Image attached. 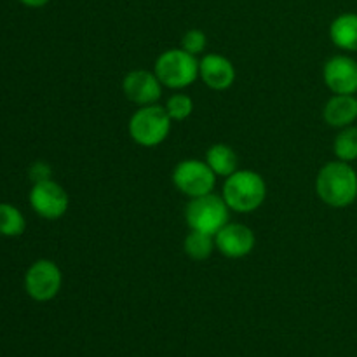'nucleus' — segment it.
I'll list each match as a JSON object with an SVG mask.
<instances>
[{
  "label": "nucleus",
  "instance_id": "nucleus-22",
  "mask_svg": "<svg viewBox=\"0 0 357 357\" xmlns=\"http://www.w3.org/2000/svg\"><path fill=\"white\" fill-rule=\"evenodd\" d=\"M20 2L23 3V6H26V7H33V9H38V7L47 6L51 0H20Z\"/></svg>",
  "mask_w": 357,
  "mask_h": 357
},
{
  "label": "nucleus",
  "instance_id": "nucleus-13",
  "mask_svg": "<svg viewBox=\"0 0 357 357\" xmlns=\"http://www.w3.org/2000/svg\"><path fill=\"white\" fill-rule=\"evenodd\" d=\"M323 117L331 128L344 129L352 126L357 119V96L354 94H335L326 101Z\"/></svg>",
  "mask_w": 357,
  "mask_h": 357
},
{
  "label": "nucleus",
  "instance_id": "nucleus-8",
  "mask_svg": "<svg viewBox=\"0 0 357 357\" xmlns=\"http://www.w3.org/2000/svg\"><path fill=\"white\" fill-rule=\"evenodd\" d=\"M30 204L42 218L59 220L68 211L70 199L61 185L54 180H45L33 185L30 192Z\"/></svg>",
  "mask_w": 357,
  "mask_h": 357
},
{
  "label": "nucleus",
  "instance_id": "nucleus-15",
  "mask_svg": "<svg viewBox=\"0 0 357 357\" xmlns=\"http://www.w3.org/2000/svg\"><path fill=\"white\" fill-rule=\"evenodd\" d=\"M206 162L211 167L213 173L216 176H230L237 171V164H239V157H237L236 150L225 143H216V145L209 146L206 152Z\"/></svg>",
  "mask_w": 357,
  "mask_h": 357
},
{
  "label": "nucleus",
  "instance_id": "nucleus-10",
  "mask_svg": "<svg viewBox=\"0 0 357 357\" xmlns=\"http://www.w3.org/2000/svg\"><path fill=\"white\" fill-rule=\"evenodd\" d=\"M162 82L155 72L150 70H132L122 80V91L126 98L139 107L155 105L162 94Z\"/></svg>",
  "mask_w": 357,
  "mask_h": 357
},
{
  "label": "nucleus",
  "instance_id": "nucleus-17",
  "mask_svg": "<svg viewBox=\"0 0 357 357\" xmlns=\"http://www.w3.org/2000/svg\"><path fill=\"white\" fill-rule=\"evenodd\" d=\"M335 155L338 160L344 162H354L357 160V128L356 126H347L340 129L333 142Z\"/></svg>",
  "mask_w": 357,
  "mask_h": 357
},
{
  "label": "nucleus",
  "instance_id": "nucleus-11",
  "mask_svg": "<svg viewBox=\"0 0 357 357\" xmlns=\"http://www.w3.org/2000/svg\"><path fill=\"white\" fill-rule=\"evenodd\" d=\"M216 250L227 258H244L255 250V234L243 223H227L215 234Z\"/></svg>",
  "mask_w": 357,
  "mask_h": 357
},
{
  "label": "nucleus",
  "instance_id": "nucleus-2",
  "mask_svg": "<svg viewBox=\"0 0 357 357\" xmlns=\"http://www.w3.org/2000/svg\"><path fill=\"white\" fill-rule=\"evenodd\" d=\"M223 201L236 213H253L267 197V185L261 174L250 169H237L227 176L222 192Z\"/></svg>",
  "mask_w": 357,
  "mask_h": 357
},
{
  "label": "nucleus",
  "instance_id": "nucleus-19",
  "mask_svg": "<svg viewBox=\"0 0 357 357\" xmlns=\"http://www.w3.org/2000/svg\"><path fill=\"white\" fill-rule=\"evenodd\" d=\"M164 108H166L171 121L181 122V121H187V119L192 115V112H194V101H192V98L188 96V94L178 93L167 98L166 107Z\"/></svg>",
  "mask_w": 357,
  "mask_h": 357
},
{
  "label": "nucleus",
  "instance_id": "nucleus-18",
  "mask_svg": "<svg viewBox=\"0 0 357 357\" xmlns=\"http://www.w3.org/2000/svg\"><path fill=\"white\" fill-rule=\"evenodd\" d=\"M26 229L23 213L13 204H0V236L17 237Z\"/></svg>",
  "mask_w": 357,
  "mask_h": 357
},
{
  "label": "nucleus",
  "instance_id": "nucleus-16",
  "mask_svg": "<svg viewBox=\"0 0 357 357\" xmlns=\"http://www.w3.org/2000/svg\"><path fill=\"white\" fill-rule=\"evenodd\" d=\"M215 236H209V234L199 232V230H190L187 237H185L183 250L187 253V257L194 261H204L215 251Z\"/></svg>",
  "mask_w": 357,
  "mask_h": 357
},
{
  "label": "nucleus",
  "instance_id": "nucleus-20",
  "mask_svg": "<svg viewBox=\"0 0 357 357\" xmlns=\"http://www.w3.org/2000/svg\"><path fill=\"white\" fill-rule=\"evenodd\" d=\"M206 47H208V37L199 28H192L181 38V49H185V51L194 56L202 54L206 51Z\"/></svg>",
  "mask_w": 357,
  "mask_h": 357
},
{
  "label": "nucleus",
  "instance_id": "nucleus-3",
  "mask_svg": "<svg viewBox=\"0 0 357 357\" xmlns=\"http://www.w3.org/2000/svg\"><path fill=\"white\" fill-rule=\"evenodd\" d=\"M171 117L166 108L160 105H146L139 107L129 119V136L138 145L157 146L169 136Z\"/></svg>",
  "mask_w": 357,
  "mask_h": 357
},
{
  "label": "nucleus",
  "instance_id": "nucleus-7",
  "mask_svg": "<svg viewBox=\"0 0 357 357\" xmlns=\"http://www.w3.org/2000/svg\"><path fill=\"white\" fill-rule=\"evenodd\" d=\"M63 275L51 260H37L24 275V289L35 302H51L61 289Z\"/></svg>",
  "mask_w": 357,
  "mask_h": 357
},
{
  "label": "nucleus",
  "instance_id": "nucleus-5",
  "mask_svg": "<svg viewBox=\"0 0 357 357\" xmlns=\"http://www.w3.org/2000/svg\"><path fill=\"white\" fill-rule=\"evenodd\" d=\"M229 211L230 208L223 201V197L211 192V194L190 199L185 209V220L190 230L215 236L222 227L229 223Z\"/></svg>",
  "mask_w": 357,
  "mask_h": 357
},
{
  "label": "nucleus",
  "instance_id": "nucleus-1",
  "mask_svg": "<svg viewBox=\"0 0 357 357\" xmlns=\"http://www.w3.org/2000/svg\"><path fill=\"white\" fill-rule=\"evenodd\" d=\"M316 192L330 208H349L357 199V171L344 160L324 164L317 173Z\"/></svg>",
  "mask_w": 357,
  "mask_h": 357
},
{
  "label": "nucleus",
  "instance_id": "nucleus-6",
  "mask_svg": "<svg viewBox=\"0 0 357 357\" xmlns=\"http://www.w3.org/2000/svg\"><path fill=\"white\" fill-rule=\"evenodd\" d=\"M173 183L187 197H201L211 194L216 185V174L206 160L185 159L174 167Z\"/></svg>",
  "mask_w": 357,
  "mask_h": 357
},
{
  "label": "nucleus",
  "instance_id": "nucleus-4",
  "mask_svg": "<svg viewBox=\"0 0 357 357\" xmlns=\"http://www.w3.org/2000/svg\"><path fill=\"white\" fill-rule=\"evenodd\" d=\"M153 72L159 77L162 86L169 89H185L192 86L199 77V61L185 49H167L157 58Z\"/></svg>",
  "mask_w": 357,
  "mask_h": 357
},
{
  "label": "nucleus",
  "instance_id": "nucleus-14",
  "mask_svg": "<svg viewBox=\"0 0 357 357\" xmlns=\"http://www.w3.org/2000/svg\"><path fill=\"white\" fill-rule=\"evenodd\" d=\"M330 38L338 49L347 52L357 51V13H344L330 24Z\"/></svg>",
  "mask_w": 357,
  "mask_h": 357
},
{
  "label": "nucleus",
  "instance_id": "nucleus-21",
  "mask_svg": "<svg viewBox=\"0 0 357 357\" xmlns=\"http://www.w3.org/2000/svg\"><path fill=\"white\" fill-rule=\"evenodd\" d=\"M51 174H52V169L45 162H35L33 166L30 167V178L31 181H35V183L51 180Z\"/></svg>",
  "mask_w": 357,
  "mask_h": 357
},
{
  "label": "nucleus",
  "instance_id": "nucleus-12",
  "mask_svg": "<svg viewBox=\"0 0 357 357\" xmlns=\"http://www.w3.org/2000/svg\"><path fill=\"white\" fill-rule=\"evenodd\" d=\"M199 77L213 91H225L236 82V66L222 54H206L199 61Z\"/></svg>",
  "mask_w": 357,
  "mask_h": 357
},
{
  "label": "nucleus",
  "instance_id": "nucleus-9",
  "mask_svg": "<svg viewBox=\"0 0 357 357\" xmlns=\"http://www.w3.org/2000/svg\"><path fill=\"white\" fill-rule=\"evenodd\" d=\"M323 79L333 94H357V61L347 54H337L324 63Z\"/></svg>",
  "mask_w": 357,
  "mask_h": 357
}]
</instances>
